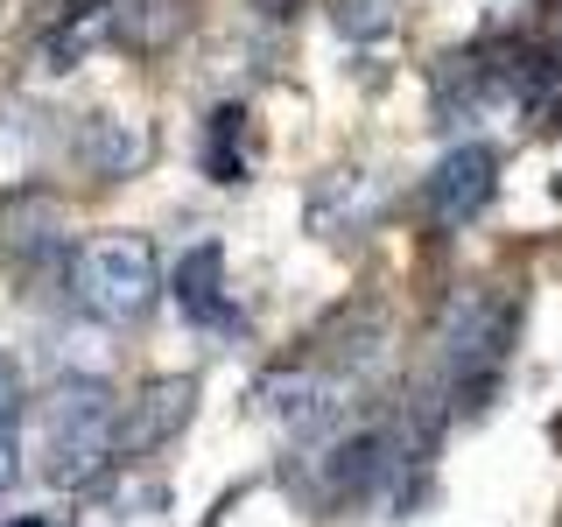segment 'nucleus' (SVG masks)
Here are the masks:
<instances>
[{"label":"nucleus","instance_id":"f257e3e1","mask_svg":"<svg viewBox=\"0 0 562 527\" xmlns=\"http://www.w3.org/2000/svg\"><path fill=\"white\" fill-rule=\"evenodd\" d=\"M120 464V394L99 373H64L43 401V471L57 492H99Z\"/></svg>","mask_w":562,"mask_h":527},{"label":"nucleus","instance_id":"f03ea898","mask_svg":"<svg viewBox=\"0 0 562 527\" xmlns=\"http://www.w3.org/2000/svg\"><path fill=\"white\" fill-rule=\"evenodd\" d=\"M514 338H520V295L506 289H464L436 330L443 345V394H450V415H479L499 386L506 359H514Z\"/></svg>","mask_w":562,"mask_h":527},{"label":"nucleus","instance_id":"7ed1b4c3","mask_svg":"<svg viewBox=\"0 0 562 527\" xmlns=\"http://www.w3.org/2000/svg\"><path fill=\"white\" fill-rule=\"evenodd\" d=\"M78 289L92 316L105 324H140V316L155 310V295H162V268H155V246L140 233H105L85 246L78 260Z\"/></svg>","mask_w":562,"mask_h":527},{"label":"nucleus","instance_id":"20e7f679","mask_svg":"<svg viewBox=\"0 0 562 527\" xmlns=\"http://www.w3.org/2000/svg\"><path fill=\"white\" fill-rule=\"evenodd\" d=\"M254 401L295 436V444H324L345 422V380L330 373V366H281V373H268L254 386Z\"/></svg>","mask_w":562,"mask_h":527},{"label":"nucleus","instance_id":"39448f33","mask_svg":"<svg viewBox=\"0 0 562 527\" xmlns=\"http://www.w3.org/2000/svg\"><path fill=\"white\" fill-rule=\"evenodd\" d=\"M492 190H499V155H492L485 141H464V148H450L443 162L429 169L422 204H429L436 225H464V218H479L492 204Z\"/></svg>","mask_w":562,"mask_h":527},{"label":"nucleus","instance_id":"423d86ee","mask_svg":"<svg viewBox=\"0 0 562 527\" xmlns=\"http://www.w3.org/2000/svg\"><path fill=\"white\" fill-rule=\"evenodd\" d=\"M190 408H198V380H190V373L148 380L127 408H120V464H140V457L162 450L169 436H183Z\"/></svg>","mask_w":562,"mask_h":527},{"label":"nucleus","instance_id":"0eeeda50","mask_svg":"<svg viewBox=\"0 0 562 527\" xmlns=\"http://www.w3.org/2000/svg\"><path fill=\"white\" fill-rule=\"evenodd\" d=\"M0 239H8V254L22 260L35 274H57L70 268V233H64V211L43 198V190H22V198L0 204Z\"/></svg>","mask_w":562,"mask_h":527},{"label":"nucleus","instance_id":"6e6552de","mask_svg":"<svg viewBox=\"0 0 562 527\" xmlns=\"http://www.w3.org/2000/svg\"><path fill=\"white\" fill-rule=\"evenodd\" d=\"M183 324H204V330H239V310L225 295V246L218 239H198L183 260H176V281H169Z\"/></svg>","mask_w":562,"mask_h":527},{"label":"nucleus","instance_id":"1a4fd4ad","mask_svg":"<svg viewBox=\"0 0 562 527\" xmlns=\"http://www.w3.org/2000/svg\"><path fill=\"white\" fill-rule=\"evenodd\" d=\"M303 218H310V233H324V239H359L366 225L380 218V183L373 176H359V169H330L324 183L310 190V204H303Z\"/></svg>","mask_w":562,"mask_h":527},{"label":"nucleus","instance_id":"9d476101","mask_svg":"<svg viewBox=\"0 0 562 527\" xmlns=\"http://www.w3.org/2000/svg\"><path fill=\"white\" fill-rule=\"evenodd\" d=\"M105 43L134 49V57H155L176 29H183V0H105Z\"/></svg>","mask_w":562,"mask_h":527},{"label":"nucleus","instance_id":"9b49d317","mask_svg":"<svg viewBox=\"0 0 562 527\" xmlns=\"http://www.w3.org/2000/svg\"><path fill=\"white\" fill-rule=\"evenodd\" d=\"M140 155H148V141H140L127 120H113V113H92V120H85V134H78V162L92 169V176H127Z\"/></svg>","mask_w":562,"mask_h":527},{"label":"nucleus","instance_id":"f8f14e48","mask_svg":"<svg viewBox=\"0 0 562 527\" xmlns=\"http://www.w3.org/2000/svg\"><path fill=\"white\" fill-rule=\"evenodd\" d=\"M239 134H246V105H211V120H204V176L211 183H239L246 176Z\"/></svg>","mask_w":562,"mask_h":527},{"label":"nucleus","instance_id":"ddd939ff","mask_svg":"<svg viewBox=\"0 0 562 527\" xmlns=\"http://www.w3.org/2000/svg\"><path fill=\"white\" fill-rule=\"evenodd\" d=\"M105 29H113V22H105V0H92V8H70V22L43 43V64L49 70H70L92 43H105Z\"/></svg>","mask_w":562,"mask_h":527},{"label":"nucleus","instance_id":"4468645a","mask_svg":"<svg viewBox=\"0 0 562 527\" xmlns=\"http://www.w3.org/2000/svg\"><path fill=\"white\" fill-rule=\"evenodd\" d=\"M330 22H338V35H351V43H373V35L394 29V8H386V0H338Z\"/></svg>","mask_w":562,"mask_h":527},{"label":"nucleus","instance_id":"2eb2a0df","mask_svg":"<svg viewBox=\"0 0 562 527\" xmlns=\"http://www.w3.org/2000/svg\"><path fill=\"white\" fill-rule=\"evenodd\" d=\"M29 415V386H22V366L0 351V444H14V429H22Z\"/></svg>","mask_w":562,"mask_h":527},{"label":"nucleus","instance_id":"dca6fc26","mask_svg":"<svg viewBox=\"0 0 562 527\" xmlns=\"http://www.w3.org/2000/svg\"><path fill=\"white\" fill-rule=\"evenodd\" d=\"M14 479H22V450H14V444H0V500L14 492Z\"/></svg>","mask_w":562,"mask_h":527},{"label":"nucleus","instance_id":"f3484780","mask_svg":"<svg viewBox=\"0 0 562 527\" xmlns=\"http://www.w3.org/2000/svg\"><path fill=\"white\" fill-rule=\"evenodd\" d=\"M254 8L268 14V22H289V14H295V0H254Z\"/></svg>","mask_w":562,"mask_h":527},{"label":"nucleus","instance_id":"a211bd4d","mask_svg":"<svg viewBox=\"0 0 562 527\" xmlns=\"http://www.w3.org/2000/svg\"><path fill=\"white\" fill-rule=\"evenodd\" d=\"M8 527H57V520H43V514H14Z\"/></svg>","mask_w":562,"mask_h":527}]
</instances>
